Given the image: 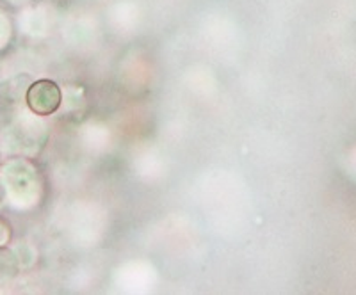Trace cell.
<instances>
[{"label":"cell","instance_id":"1","mask_svg":"<svg viewBox=\"0 0 356 295\" xmlns=\"http://www.w3.org/2000/svg\"><path fill=\"white\" fill-rule=\"evenodd\" d=\"M61 94L54 82L40 81L33 84L27 91V103L34 114L47 116L59 107Z\"/></svg>","mask_w":356,"mask_h":295},{"label":"cell","instance_id":"2","mask_svg":"<svg viewBox=\"0 0 356 295\" xmlns=\"http://www.w3.org/2000/svg\"><path fill=\"white\" fill-rule=\"evenodd\" d=\"M9 240V226L0 221V247Z\"/></svg>","mask_w":356,"mask_h":295},{"label":"cell","instance_id":"3","mask_svg":"<svg viewBox=\"0 0 356 295\" xmlns=\"http://www.w3.org/2000/svg\"><path fill=\"white\" fill-rule=\"evenodd\" d=\"M2 31H4V28H2V22H0V36H2Z\"/></svg>","mask_w":356,"mask_h":295}]
</instances>
